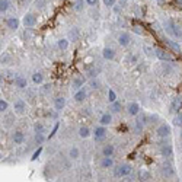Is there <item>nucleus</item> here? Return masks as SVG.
Here are the masks:
<instances>
[{
  "label": "nucleus",
  "mask_w": 182,
  "mask_h": 182,
  "mask_svg": "<svg viewBox=\"0 0 182 182\" xmlns=\"http://www.w3.org/2000/svg\"><path fill=\"white\" fill-rule=\"evenodd\" d=\"M134 32H137V34H143V31L140 29V26H134Z\"/></svg>",
  "instance_id": "obj_44"
},
{
  "label": "nucleus",
  "mask_w": 182,
  "mask_h": 182,
  "mask_svg": "<svg viewBox=\"0 0 182 182\" xmlns=\"http://www.w3.org/2000/svg\"><path fill=\"white\" fill-rule=\"evenodd\" d=\"M165 44H166V47L169 48L170 51L176 52V54L181 52V45H179L178 42H175V41H172V39H165Z\"/></svg>",
  "instance_id": "obj_10"
},
{
  "label": "nucleus",
  "mask_w": 182,
  "mask_h": 182,
  "mask_svg": "<svg viewBox=\"0 0 182 182\" xmlns=\"http://www.w3.org/2000/svg\"><path fill=\"white\" fill-rule=\"evenodd\" d=\"M23 25H25V28H34V26L37 25V22H38V19H37V16L34 15V13H26L25 16H23Z\"/></svg>",
  "instance_id": "obj_3"
},
{
  "label": "nucleus",
  "mask_w": 182,
  "mask_h": 182,
  "mask_svg": "<svg viewBox=\"0 0 182 182\" xmlns=\"http://www.w3.org/2000/svg\"><path fill=\"white\" fill-rule=\"evenodd\" d=\"M173 125H176V127H182V114L181 112H178L175 115V118H173Z\"/></svg>",
  "instance_id": "obj_32"
},
{
  "label": "nucleus",
  "mask_w": 182,
  "mask_h": 182,
  "mask_svg": "<svg viewBox=\"0 0 182 182\" xmlns=\"http://www.w3.org/2000/svg\"><path fill=\"white\" fill-rule=\"evenodd\" d=\"M44 141H45V136H44V133H35V143L41 146Z\"/></svg>",
  "instance_id": "obj_28"
},
{
  "label": "nucleus",
  "mask_w": 182,
  "mask_h": 182,
  "mask_svg": "<svg viewBox=\"0 0 182 182\" xmlns=\"http://www.w3.org/2000/svg\"><path fill=\"white\" fill-rule=\"evenodd\" d=\"M104 5L106 7H112L115 5V0H104Z\"/></svg>",
  "instance_id": "obj_41"
},
{
  "label": "nucleus",
  "mask_w": 182,
  "mask_h": 182,
  "mask_svg": "<svg viewBox=\"0 0 182 182\" xmlns=\"http://www.w3.org/2000/svg\"><path fill=\"white\" fill-rule=\"evenodd\" d=\"M86 91L82 87V89H79V91H76V93H74V101L76 102H83L85 101V98H86Z\"/></svg>",
  "instance_id": "obj_18"
},
{
  "label": "nucleus",
  "mask_w": 182,
  "mask_h": 182,
  "mask_svg": "<svg viewBox=\"0 0 182 182\" xmlns=\"http://www.w3.org/2000/svg\"><path fill=\"white\" fill-rule=\"evenodd\" d=\"M69 156H70V159H77L80 156V152H79L77 147H72L69 150Z\"/></svg>",
  "instance_id": "obj_29"
},
{
  "label": "nucleus",
  "mask_w": 182,
  "mask_h": 182,
  "mask_svg": "<svg viewBox=\"0 0 182 182\" xmlns=\"http://www.w3.org/2000/svg\"><path fill=\"white\" fill-rule=\"evenodd\" d=\"M131 42V35L128 32H121L118 35V44L121 47H127Z\"/></svg>",
  "instance_id": "obj_7"
},
{
  "label": "nucleus",
  "mask_w": 182,
  "mask_h": 182,
  "mask_svg": "<svg viewBox=\"0 0 182 182\" xmlns=\"http://www.w3.org/2000/svg\"><path fill=\"white\" fill-rule=\"evenodd\" d=\"M99 123H101V125H109V124L112 123V115H111L109 112L102 114L101 118H99Z\"/></svg>",
  "instance_id": "obj_16"
},
{
  "label": "nucleus",
  "mask_w": 182,
  "mask_h": 182,
  "mask_svg": "<svg viewBox=\"0 0 182 182\" xmlns=\"http://www.w3.org/2000/svg\"><path fill=\"white\" fill-rule=\"evenodd\" d=\"M138 179H140V181H149L150 173L147 170H140V172H138Z\"/></svg>",
  "instance_id": "obj_30"
},
{
  "label": "nucleus",
  "mask_w": 182,
  "mask_h": 182,
  "mask_svg": "<svg viewBox=\"0 0 182 182\" xmlns=\"http://www.w3.org/2000/svg\"><path fill=\"white\" fill-rule=\"evenodd\" d=\"M125 3H127V0H120V6H125Z\"/></svg>",
  "instance_id": "obj_46"
},
{
  "label": "nucleus",
  "mask_w": 182,
  "mask_h": 182,
  "mask_svg": "<svg viewBox=\"0 0 182 182\" xmlns=\"http://www.w3.org/2000/svg\"><path fill=\"white\" fill-rule=\"evenodd\" d=\"M9 9V0H0V12L5 13Z\"/></svg>",
  "instance_id": "obj_33"
},
{
  "label": "nucleus",
  "mask_w": 182,
  "mask_h": 182,
  "mask_svg": "<svg viewBox=\"0 0 182 182\" xmlns=\"http://www.w3.org/2000/svg\"><path fill=\"white\" fill-rule=\"evenodd\" d=\"M15 85L18 86L19 89H25L26 86H28L26 77H23V76H20V74H18V76H15Z\"/></svg>",
  "instance_id": "obj_14"
},
{
  "label": "nucleus",
  "mask_w": 182,
  "mask_h": 182,
  "mask_svg": "<svg viewBox=\"0 0 182 182\" xmlns=\"http://www.w3.org/2000/svg\"><path fill=\"white\" fill-rule=\"evenodd\" d=\"M44 92H48V91H51V85H44V89H42Z\"/></svg>",
  "instance_id": "obj_43"
},
{
  "label": "nucleus",
  "mask_w": 182,
  "mask_h": 182,
  "mask_svg": "<svg viewBox=\"0 0 182 182\" xmlns=\"http://www.w3.org/2000/svg\"><path fill=\"white\" fill-rule=\"evenodd\" d=\"M83 7H85V0H76L74 2V10L80 12V10H83Z\"/></svg>",
  "instance_id": "obj_31"
},
{
  "label": "nucleus",
  "mask_w": 182,
  "mask_h": 182,
  "mask_svg": "<svg viewBox=\"0 0 182 182\" xmlns=\"http://www.w3.org/2000/svg\"><path fill=\"white\" fill-rule=\"evenodd\" d=\"M59 127H60V123H55V125H54V128H52V131L50 133V136H48V138H52L54 137V134L57 133V130H59Z\"/></svg>",
  "instance_id": "obj_40"
},
{
  "label": "nucleus",
  "mask_w": 182,
  "mask_h": 182,
  "mask_svg": "<svg viewBox=\"0 0 182 182\" xmlns=\"http://www.w3.org/2000/svg\"><path fill=\"white\" fill-rule=\"evenodd\" d=\"M181 106H182V98L175 96L173 98V101H172V105H170V111L175 112V114H178L179 109H181Z\"/></svg>",
  "instance_id": "obj_11"
},
{
  "label": "nucleus",
  "mask_w": 182,
  "mask_h": 182,
  "mask_svg": "<svg viewBox=\"0 0 182 182\" xmlns=\"http://www.w3.org/2000/svg\"><path fill=\"white\" fill-rule=\"evenodd\" d=\"M7 108H9V104H7V101L2 99V101H0V111H2V112H5Z\"/></svg>",
  "instance_id": "obj_38"
},
{
  "label": "nucleus",
  "mask_w": 182,
  "mask_h": 182,
  "mask_svg": "<svg viewBox=\"0 0 182 182\" xmlns=\"http://www.w3.org/2000/svg\"><path fill=\"white\" fill-rule=\"evenodd\" d=\"M114 166V160H112V156H104V159L101 160V168L104 169H108V168H112Z\"/></svg>",
  "instance_id": "obj_15"
},
{
  "label": "nucleus",
  "mask_w": 182,
  "mask_h": 182,
  "mask_svg": "<svg viewBox=\"0 0 182 182\" xmlns=\"http://www.w3.org/2000/svg\"><path fill=\"white\" fill-rule=\"evenodd\" d=\"M146 121H147V117H146V115H140V117L137 118V121H136L137 131H140L144 127V125H146Z\"/></svg>",
  "instance_id": "obj_24"
},
{
  "label": "nucleus",
  "mask_w": 182,
  "mask_h": 182,
  "mask_svg": "<svg viewBox=\"0 0 182 182\" xmlns=\"http://www.w3.org/2000/svg\"><path fill=\"white\" fill-rule=\"evenodd\" d=\"M85 85V79L83 77H76L73 80V85H72V89L73 91H79V89H82V86Z\"/></svg>",
  "instance_id": "obj_19"
},
{
  "label": "nucleus",
  "mask_w": 182,
  "mask_h": 182,
  "mask_svg": "<svg viewBox=\"0 0 182 182\" xmlns=\"http://www.w3.org/2000/svg\"><path fill=\"white\" fill-rule=\"evenodd\" d=\"M121 108H123V106H121V104H120L118 101H115V102L111 104V111H112V112H120Z\"/></svg>",
  "instance_id": "obj_34"
},
{
  "label": "nucleus",
  "mask_w": 182,
  "mask_h": 182,
  "mask_svg": "<svg viewBox=\"0 0 182 182\" xmlns=\"http://www.w3.org/2000/svg\"><path fill=\"white\" fill-rule=\"evenodd\" d=\"M6 25H7L9 29L16 31V29L19 28V19H18L16 16H10V18H7V19H6Z\"/></svg>",
  "instance_id": "obj_9"
},
{
  "label": "nucleus",
  "mask_w": 182,
  "mask_h": 182,
  "mask_svg": "<svg viewBox=\"0 0 182 182\" xmlns=\"http://www.w3.org/2000/svg\"><path fill=\"white\" fill-rule=\"evenodd\" d=\"M157 136L162 137V138H166L168 136H170V125H168V124H160L159 127H157Z\"/></svg>",
  "instance_id": "obj_5"
},
{
  "label": "nucleus",
  "mask_w": 182,
  "mask_h": 182,
  "mask_svg": "<svg viewBox=\"0 0 182 182\" xmlns=\"http://www.w3.org/2000/svg\"><path fill=\"white\" fill-rule=\"evenodd\" d=\"M127 112L130 114L131 117L138 115V112H140V105L137 104V102H131V104H128L127 105Z\"/></svg>",
  "instance_id": "obj_12"
},
{
  "label": "nucleus",
  "mask_w": 182,
  "mask_h": 182,
  "mask_svg": "<svg viewBox=\"0 0 182 182\" xmlns=\"http://www.w3.org/2000/svg\"><path fill=\"white\" fill-rule=\"evenodd\" d=\"M98 3V0H86V5H89V6H95Z\"/></svg>",
  "instance_id": "obj_42"
},
{
  "label": "nucleus",
  "mask_w": 182,
  "mask_h": 182,
  "mask_svg": "<svg viewBox=\"0 0 182 182\" xmlns=\"http://www.w3.org/2000/svg\"><path fill=\"white\" fill-rule=\"evenodd\" d=\"M89 85H91V87H92V89H98L101 83H99V80H98V79L92 77V80H91V82H89Z\"/></svg>",
  "instance_id": "obj_36"
},
{
  "label": "nucleus",
  "mask_w": 182,
  "mask_h": 182,
  "mask_svg": "<svg viewBox=\"0 0 182 182\" xmlns=\"http://www.w3.org/2000/svg\"><path fill=\"white\" fill-rule=\"evenodd\" d=\"M13 109H15V112H18V114H23L25 109H26L25 101H22V99H16L15 104H13Z\"/></svg>",
  "instance_id": "obj_8"
},
{
  "label": "nucleus",
  "mask_w": 182,
  "mask_h": 182,
  "mask_svg": "<svg viewBox=\"0 0 182 182\" xmlns=\"http://www.w3.org/2000/svg\"><path fill=\"white\" fill-rule=\"evenodd\" d=\"M41 152H42V147L39 146V147H38V150H37V152H35V153H34V155H32V157H31V160H37V159H38V157H39V155H41Z\"/></svg>",
  "instance_id": "obj_39"
},
{
  "label": "nucleus",
  "mask_w": 182,
  "mask_h": 182,
  "mask_svg": "<svg viewBox=\"0 0 182 182\" xmlns=\"http://www.w3.org/2000/svg\"><path fill=\"white\" fill-rule=\"evenodd\" d=\"M155 54H156V57L159 60H162V61H172V55L169 54V51H166V50H163V48H155Z\"/></svg>",
  "instance_id": "obj_4"
},
{
  "label": "nucleus",
  "mask_w": 182,
  "mask_h": 182,
  "mask_svg": "<svg viewBox=\"0 0 182 182\" xmlns=\"http://www.w3.org/2000/svg\"><path fill=\"white\" fill-rule=\"evenodd\" d=\"M102 55H104L105 60H114L115 51H114L112 48H109V47H106V48H104V51H102Z\"/></svg>",
  "instance_id": "obj_20"
},
{
  "label": "nucleus",
  "mask_w": 182,
  "mask_h": 182,
  "mask_svg": "<svg viewBox=\"0 0 182 182\" xmlns=\"http://www.w3.org/2000/svg\"><path fill=\"white\" fill-rule=\"evenodd\" d=\"M34 130H35V133H44V125H42V124L41 123H37L35 124V125H34Z\"/></svg>",
  "instance_id": "obj_37"
},
{
  "label": "nucleus",
  "mask_w": 182,
  "mask_h": 182,
  "mask_svg": "<svg viewBox=\"0 0 182 182\" xmlns=\"http://www.w3.org/2000/svg\"><path fill=\"white\" fill-rule=\"evenodd\" d=\"M166 2H168V0H157V3H159V5H160V6H163V5H165V3H166Z\"/></svg>",
  "instance_id": "obj_45"
},
{
  "label": "nucleus",
  "mask_w": 182,
  "mask_h": 182,
  "mask_svg": "<svg viewBox=\"0 0 182 182\" xmlns=\"http://www.w3.org/2000/svg\"><path fill=\"white\" fill-rule=\"evenodd\" d=\"M108 101H109L111 104L117 101V93L112 91V89H109V91H108Z\"/></svg>",
  "instance_id": "obj_35"
},
{
  "label": "nucleus",
  "mask_w": 182,
  "mask_h": 182,
  "mask_svg": "<svg viewBox=\"0 0 182 182\" xmlns=\"http://www.w3.org/2000/svg\"><path fill=\"white\" fill-rule=\"evenodd\" d=\"M93 137H95V141H101L106 137V128L105 125H101V127H96L95 131H93Z\"/></svg>",
  "instance_id": "obj_6"
},
{
  "label": "nucleus",
  "mask_w": 182,
  "mask_h": 182,
  "mask_svg": "<svg viewBox=\"0 0 182 182\" xmlns=\"http://www.w3.org/2000/svg\"><path fill=\"white\" fill-rule=\"evenodd\" d=\"M23 140H25V136H23L22 131H15L13 133V141H15V144H22Z\"/></svg>",
  "instance_id": "obj_22"
},
{
  "label": "nucleus",
  "mask_w": 182,
  "mask_h": 182,
  "mask_svg": "<svg viewBox=\"0 0 182 182\" xmlns=\"http://www.w3.org/2000/svg\"><path fill=\"white\" fill-rule=\"evenodd\" d=\"M162 172H163V175L166 176V178H172V176L175 175V169H173L172 165H165V166L162 168Z\"/></svg>",
  "instance_id": "obj_17"
},
{
  "label": "nucleus",
  "mask_w": 182,
  "mask_h": 182,
  "mask_svg": "<svg viewBox=\"0 0 182 182\" xmlns=\"http://www.w3.org/2000/svg\"><path fill=\"white\" fill-rule=\"evenodd\" d=\"M64 106H66V99L63 96H57L55 99H54V109L57 111V112L61 111Z\"/></svg>",
  "instance_id": "obj_13"
},
{
  "label": "nucleus",
  "mask_w": 182,
  "mask_h": 182,
  "mask_svg": "<svg viewBox=\"0 0 182 182\" xmlns=\"http://www.w3.org/2000/svg\"><path fill=\"white\" fill-rule=\"evenodd\" d=\"M160 152H162L163 156H166V157H170L173 155V150H172V146H170V144H163L162 147H160Z\"/></svg>",
  "instance_id": "obj_21"
},
{
  "label": "nucleus",
  "mask_w": 182,
  "mask_h": 182,
  "mask_svg": "<svg viewBox=\"0 0 182 182\" xmlns=\"http://www.w3.org/2000/svg\"><path fill=\"white\" fill-rule=\"evenodd\" d=\"M165 29H166V32L172 35L173 38H182V28L178 23H175L173 20H168L166 23H165Z\"/></svg>",
  "instance_id": "obj_1"
},
{
  "label": "nucleus",
  "mask_w": 182,
  "mask_h": 182,
  "mask_svg": "<svg viewBox=\"0 0 182 182\" xmlns=\"http://www.w3.org/2000/svg\"><path fill=\"white\" fill-rule=\"evenodd\" d=\"M131 172H133V166L130 163H124L114 169V175L117 178H127L128 175H131Z\"/></svg>",
  "instance_id": "obj_2"
},
{
  "label": "nucleus",
  "mask_w": 182,
  "mask_h": 182,
  "mask_svg": "<svg viewBox=\"0 0 182 182\" xmlns=\"http://www.w3.org/2000/svg\"><path fill=\"white\" fill-rule=\"evenodd\" d=\"M114 152H115V147L112 144H105L102 149V156H112Z\"/></svg>",
  "instance_id": "obj_23"
},
{
  "label": "nucleus",
  "mask_w": 182,
  "mask_h": 182,
  "mask_svg": "<svg viewBox=\"0 0 182 182\" xmlns=\"http://www.w3.org/2000/svg\"><path fill=\"white\" fill-rule=\"evenodd\" d=\"M181 137H182V133H181Z\"/></svg>",
  "instance_id": "obj_47"
},
{
  "label": "nucleus",
  "mask_w": 182,
  "mask_h": 182,
  "mask_svg": "<svg viewBox=\"0 0 182 182\" xmlns=\"http://www.w3.org/2000/svg\"><path fill=\"white\" fill-rule=\"evenodd\" d=\"M57 45H59V48L61 50V51H66L67 48H69V41L67 39H59V42H57Z\"/></svg>",
  "instance_id": "obj_27"
},
{
  "label": "nucleus",
  "mask_w": 182,
  "mask_h": 182,
  "mask_svg": "<svg viewBox=\"0 0 182 182\" xmlns=\"http://www.w3.org/2000/svg\"><path fill=\"white\" fill-rule=\"evenodd\" d=\"M92 133H91V130H89V127H86V125H83V127L79 128V136L82 137V138H87Z\"/></svg>",
  "instance_id": "obj_25"
},
{
  "label": "nucleus",
  "mask_w": 182,
  "mask_h": 182,
  "mask_svg": "<svg viewBox=\"0 0 182 182\" xmlns=\"http://www.w3.org/2000/svg\"><path fill=\"white\" fill-rule=\"evenodd\" d=\"M42 80H44V76H42L39 72H35L32 74V82L35 83V85H41V83H42Z\"/></svg>",
  "instance_id": "obj_26"
}]
</instances>
